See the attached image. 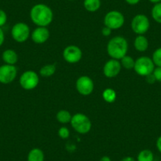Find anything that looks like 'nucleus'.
<instances>
[{
    "label": "nucleus",
    "instance_id": "f257e3e1",
    "mask_svg": "<svg viewBox=\"0 0 161 161\" xmlns=\"http://www.w3.org/2000/svg\"><path fill=\"white\" fill-rule=\"evenodd\" d=\"M53 11L46 4H36L31 8L30 18L38 27L48 26L53 21Z\"/></svg>",
    "mask_w": 161,
    "mask_h": 161
},
{
    "label": "nucleus",
    "instance_id": "f03ea898",
    "mask_svg": "<svg viewBox=\"0 0 161 161\" xmlns=\"http://www.w3.org/2000/svg\"><path fill=\"white\" fill-rule=\"evenodd\" d=\"M128 51L127 40L121 36H116L109 40L107 45V52L111 58L120 60L126 55Z\"/></svg>",
    "mask_w": 161,
    "mask_h": 161
},
{
    "label": "nucleus",
    "instance_id": "7ed1b4c3",
    "mask_svg": "<svg viewBox=\"0 0 161 161\" xmlns=\"http://www.w3.org/2000/svg\"><path fill=\"white\" fill-rule=\"evenodd\" d=\"M70 123L73 129L80 134H88L92 128V123L89 118L82 113H77L72 115Z\"/></svg>",
    "mask_w": 161,
    "mask_h": 161
},
{
    "label": "nucleus",
    "instance_id": "20e7f679",
    "mask_svg": "<svg viewBox=\"0 0 161 161\" xmlns=\"http://www.w3.org/2000/svg\"><path fill=\"white\" fill-rule=\"evenodd\" d=\"M154 69L155 65L149 57L142 56L135 60L134 69L138 75L146 77L148 74H153Z\"/></svg>",
    "mask_w": 161,
    "mask_h": 161
},
{
    "label": "nucleus",
    "instance_id": "39448f33",
    "mask_svg": "<svg viewBox=\"0 0 161 161\" xmlns=\"http://www.w3.org/2000/svg\"><path fill=\"white\" fill-rule=\"evenodd\" d=\"M125 23V17L120 11L111 10L108 12L103 18L104 26L111 29H118L123 27Z\"/></svg>",
    "mask_w": 161,
    "mask_h": 161
},
{
    "label": "nucleus",
    "instance_id": "423d86ee",
    "mask_svg": "<svg viewBox=\"0 0 161 161\" xmlns=\"http://www.w3.org/2000/svg\"><path fill=\"white\" fill-rule=\"evenodd\" d=\"M150 28V21L148 17L142 14L135 15L131 21V29L137 35H144Z\"/></svg>",
    "mask_w": 161,
    "mask_h": 161
},
{
    "label": "nucleus",
    "instance_id": "0eeeda50",
    "mask_svg": "<svg viewBox=\"0 0 161 161\" xmlns=\"http://www.w3.org/2000/svg\"><path fill=\"white\" fill-rule=\"evenodd\" d=\"M40 81L39 76L35 71L27 70L23 73L19 79L21 88L25 90H32L37 87Z\"/></svg>",
    "mask_w": 161,
    "mask_h": 161
},
{
    "label": "nucleus",
    "instance_id": "6e6552de",
    "mask_svg": "<svg viewBox=\"0 0 161 161\" xmlns=\"http://www.w3.org/2000/svg\"><path fill=\"white\" fill-rule=\"evenodd\" d=\"M11 36L16 42L24 43L30 36V29L26 23H16L11 29Z\"/></svg>",
    "mask_w": 161,
    "mask_h": 161
},
{
    "label": "nucleus",
    "instance_id": "1a4fd4ad",
    "mask_svg": "<svg viewBox=\"0 0 161 161\" xmlns=\"http://www.w3.org/2000/svg\"><path fill=\"white\" fill-rule=\"evenodd\" d=\"M76 89L80 95H90L94 90L93 80L88 76H80L76 81Z\"/></svg>",
    "mask_w": 161,
    "mask_h": 161
},
{
    "label": "nucleus",
    "instance_id": "9d476101",
    "mask_svg": "<svg viewBox=\"0 0 161 161\" xmlns=\"http://www.w3.org/2000/svg\"><path fill=\"white\" fill-rule=\"evenodd\" d=\"M18 74V69L14 65L4 64L0 66V83L10 84L13 82Z\"/></svg>",
    "mask_w": 161,
    "mask_h": 161
},
{
    "label": "nucleus",
    "instance_id": "9b49d317",
    "mask_svg": "<svg viewBox=\"0 0 161 161\" xmlns=\"http://www.w3.org/2000/svg\"><path fill=\"white\" fill-rule=\"evenodd\" d=\"M63 58L68 63H77L82 58V52L76 45H69L65 47L63 52Z\"/></svg>",
    "mask_w": 161,
    "mask_h": 161
},
{
    "label": "nucleus",
    "instance_id": "f8f14e48",
    "mask_svg": "<svg viewBox=\"0 0 161 161\" xmlns=\"http://www.w3.org/2000/svg\"><path fill=\"white\" fill-rule=\"evenodd\" d=\"M121 69H122V66H121L120 62L117 59L111 58L104 64L103 68V72L106 77L113 78V77H115L116 76L119 75Z\"/></svg>",
    "mask_w": 161,
    "mask_h": 161
},
{
    "label": "nucleus",
    "instance_id": "ddd939ff",
    "mask_svg": "<svg viewBox=\"0 0 161 161\" xmlns=\"http://www.w3.org/2000/svg\"><path fill=\"white\" fill-rule=\"evenodd\" d=\"M50 37V32L47 27H37L31 33V38L35 44H42L47 42Z\"/></svg>",
    "mask_w": 161,
    "mask_h": 161
},
{
    "label": "nucleus",
    "instance_id": "4468645a",
    "mask_svg": "<svg viewBox=\"0 0 161 161\" xmlns=\"http://www.w3.org/2000/svg\"><path fill=\"white\" fill-rule=\"evenodd\" d=\"M134 47L137 52H144L148 48V40L144 35H138L134 40Z\"/></svg>",
    "mask_w": 161,
    "mask_h": 161
},
{
    "label": "nucleus",
    "instance_id": "2eb2a0df",
    "mask_svg": "<svg viewBox=\"0 0 161 161\" xmlns=\"http://www.w3.org/2000/svg\"><path fill=\"white\" fill-rule=\"evenodd\" d=\"M2 58L6 64L15 65L18 63V55L16 53V52H14L12 49H7L3 52Z\"/></svg>",
    "mask_w": 161,
    "mask_h": 161
},
{
    "label": "nucleus",
    "instance_id": "dca6fc26",
    "mask_svg": "<svg viewBox=\"0 0 161 161\" xmlns=\"http://www.w3.org/2000/svg\"><path fill=\"white\" fill-rule=\"evenodd\" d=\"M27 161H44V153L39 148H34L29 151L27 156Z\"/></svg>",
    "mask_w": 161,
    "mask_h": 161
},
{
    "label": "nucleus",
    "instance_id": "f3484780",
    "mask_svg": "<svg viewBox=\"0 0 161 161\" xmlns=\"http://www.w3.org/2000/svg\"><path fill=\"white\" fill-rule=\"evenodd\" d=\"M83 6L87 11L93 13L100 8L101 1L100 0H84Z\"/></svg>",
    "mask_w": 161,
    "mask_h": 161
},
{
    "label": "nucleus",
    "instance_id": "a211bd4d",
    "mask_svg": "<svg viewBox=\"0 0 161 161\" xmlns=\"http://www.w3.org/2000/svg\"><path fill=\"white\" fill-rule=\"evenodd\" d=\"M71 119H72V115L69 111H66V110H60L56 114V119L58 120V122L63 123V124L70 123Z\"/></svg>",
    "mask_w": 161,
    "mask_h": 161
},
{
    "label": "nucleus",
    "instance_id": "6ab92c4d",
    "mask_svg": "<svg viewBox=\"0 0 161 161\" xmlns=\"http://www.w3.org/2000/svg\"><path fill=\"white\" fill-rule=\"evenodd\" d=\"M55 71H56V66L55 64H47L40 68V74L42 77H49L53 75Z\"/></svg>",
    "mask_w": 161,
    "mask_h": 161
},
{
    "label": "nucleus",
    "instance_id": "aec40b11",
    "mask_svg": "<svg viewBox=\"0 0 161 161\" xmlns=\"http://www.w3.org/2000/svg\"><path fill=\"white\" fill-rule=\"evenodd\" d=\"M102 97H103V99L104 100V101H106L107 103H111L115 101L117 94H116L115 91L114 89H111V88H108V89L103 90Z\"/></svg>",
    "mask_w": 161,
    "mask_h": 161
},
{
    "label": "nucleus",
    "instance_id": "412c9836",
    "mask_svg": "<svg viewBox=\"0 0 161 161\" xmlns=\"http://www.w3.org/2000/svg\"><path fill=\"white\" fill-rule=\"evenodd\" d=\"M154 160V155L153 153L149 149L142 150L138 153L137 157V161H153Z\"/></svg>",
    "mask_w": 161,
    "mask_h": 161
},
{
    "label": "nucleus",
    "instance_id": "4be33fe9",
    "mask_svg": "<svg viewBox=\"0 0 161 161\" xmlns=\"http://www.w3.org/2000/svg\"><path fill=\"white\" fill-rule=\"evenodd\" d=\"M152 18L156 22L161 24V3L154 4L151 11Z\"/></svg>",
    "mask_w": 161,
    "mask_h": 161
},
{
    "label": "nucleus",
    "instance_id": "5701e85b",
    "mask_svg": "<svg viewBox=\"0 0 161 161\" xmlns=\"http://www.w3.org/2000/svg\"><path fill=\"white\" fill-rule=\"evenodd\" d=\"M121 66L122 67L125 68L126 69H134V64H135V60L130 56L125 55L123 58H121Z\"/></svg>",
    "mask_w": 161,
    "mask_h": 161
},
{
    "label": "nucleus",
    "instance_id": "b1692460",
    "mask_svg": "<svg viewBox=\"0 0 161 161\" xmlns=\"http://www.w3.org/2000/svg\"><path fill=\"white\" fill-rule=\"evenodd\" d=\"M152 60L155 66L161 67V47H159L153 52Z\"/></svg>",
    "mask_w": 161,
    "mask_h": 161
},
{
    "label": "nucleus",
    "instance_id": "393cba45",
    "mask_svg": "<svg viewBox=\"0 0 161 161\" xmlns=\"http://www.w3.org/2000/svg\"><path fill=\"white\" fill-rule=\"evenodd\" d=\"M58 134L62 139H66L69 137V130L66 126H62L58 131Z\"/></svg>",
    "mask_w": 161,
    "mask_h": 161
},
{
    "label": "nucleus",
    "instance_id": "a878e982",
    "mask_svg": "<svg viewBox=\"0 0 161 161\" xmlns=\"http://www.w3.org/2000/svg\"><path fill=\"white\" fill-rule=\"evenodd\" d=\"M7 21V15L6 12L3 10H0V28L5 25Z\"/></svg>",
    "mask_w": 161,
    "mask_h": 161
},
{
    "label": "nucleus",
    "instance_id": "bb28decb",
    "mask_svg": "<svg viewBox=\"0 0 161 161\" xmlns=\"http://www.w3.org/2000/svg\"><path fill=\"white\" fill-rule=\"evenodd\" d=\"M153 74V75H154L155 78H156V81L161 82V67H159V66H156V67H155Z\"/></svg>",
    "mask_w": 161,
    "mask_h": 161
},
{
    "label": "nucleus",
    "instance_id": "cd10ccee",
    "mask_svg": "<svg viewBox=\"0 0 161 161\" xmlns=\"http://www.w3.org/2000/svg\"><path fill=\"white\" fill-rule=\"evenodd\" d=\"M111 32H112V29H111L110 28L107 27V26H104V27L102 29V35L103 36H109L111 34Z\"/></svg>",
    "mask_w": 161,
    "mask_h": 161
},
{
    "label": "nucleus",
    "instance_id": "c85d7f7f",
    "mask_svg": "<svg viewBox=\"0 0 161 161\" xmlns=\"http://www.w3.org/2000/svg\"><path fill=\"white\" fill-rule=\"evenodd\" d=\"M145 78H146L147 82L149 83V84H153V83H155L156 81V78H155L153 74H148V76H146V77H145Z\"/></svg>",
    "mask_w": 161,
    "mask_h": 161
},
{
    "label": "nucleus",
    "instance_id": "c756f323",
    "mask_svg": "<svg viewBox=\"0 0 161 161\" xmlns=\"http://www.w3.org/2000/svg\"><path fill=\"white\" fill-rule=\"evenodd\" d=\"M4 40H5V36H4L3 31L2 30V29L0 28V47L3 45L4 42Z\"/></svg>",
    "mask_w": 161,
    "mask_h": 161
},
{
    "label": "nucleus",
    "instance_id": "7c9ffc66",
    "mask_svg": "<svg viewBox=\"0 0 161 161\" xmlns=\"http://www.w3.org/2000/svg\"><path fill=\"white\" fill-rule=\"evenodd\" d=\"M141 0H125V2L127 4L131 6H134V5H137V3H139Z\"/></svg>",
    "mask_w": 161,
    "mask_h": 161
},
{
    "label": "nucleus",
    "instance_id": "2f4dec72",
    "mask_svg": "<svg viewBox=\"0 0 161 161\" xmlns=\"http://www.w3.org/2000/svg\"><path fill=\"white\" fill-rule=\"evenodd\" d=\"M156 148H157L158 151L161 153V136H159V137L157 138V140H156Z\"/></svg>",
    "mask_w": 161,
    "mask_h": 161
},
{
    "label": "nucleus",
    "instance_id": "473e14b6",
    "mask_svg": "<svg viewBox=\"0 0 161 161\" xmlns=\"http://www.w3.org/2000/svg\"><path fill=\"white\" fill-rule=\"evenodd\" d=\"M120 161H137L134 157H131V156H126V157L123 158Z\"/></svg>",
    "mask_w": 161,
    "mask_h": 161
},
{
    "label": "nucleus",
    "instance_id": "72a5a7b5",
    "mask_svg": "<svg viewBox=\"0 0 161 161\" xmlns=\"http://www.w3.org/2000/svg\"><path fill=\"white\" fill-rule=\"evenodd\" d=\"M99 161H111V159L109 157V156H102L101 158H100V160H99Z\"/></svg>",
    "mask_w": 161,
    "mask_h": 161
},
{
    "label": "nucleus",
    "instance_id": "f704fd0d",
    "mask_svg": "<svg viewBox=\"0 0 161 161\" xmlns=\"http://www.w3.org/2000/svg\"><path fill=\"white\" fill-rule=\"evenodd\" d=\"M148 1L153 4H156V3H161V0H148Z\"/></svg>",
    "mask_w": 161,
    "mask_h": 161
},
{
    "label": "nucleus",
    "instance_id": "c9c22d12",
    "mask_svg": "<svg viewBox=\"0 0 161 161\" xmlns=\"http://www.w3.org/2000/svg\"><path fill=\"white\" fill-rule=\"evenodd\" d=\"M69 1H74V0H69Z\"/></svg>",
    "mask_w": 161,
    "mask_h": 161
}]
</instances>
